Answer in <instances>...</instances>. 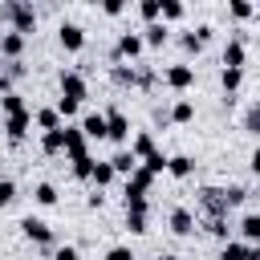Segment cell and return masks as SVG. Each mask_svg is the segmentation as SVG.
I'll return each instance as SVG.
<instances>
[{"label": "cell", "instance_id": "6da1fadb", "mask_svg": "<svg viewBox=\"0 0 260 260\" xmlns=\"http://www.w3.org/2000/svg\"><path fill=\"white\" fill-rule=\"evenodd\" d=\"M0 20H12V32H20V37H28L37 28V12L24 0H4L0 4Z\"/></svg>", "mask_w": 260, "mask_h": 260}, {"label": "cell", "instance_id": "7a4b0ae2", "mask_svg": "<svg viewBox=\"0 0 260 260\" xmlns=\"http://www.w3.org/2000/svg\"><path fill=\"white\" fill-rule=\"evenodd\" d=\"M89 98V85H85V77L77 73V69H65L61 73V102H69V106H81Z\"/></svg>", "mask_w": 260, "mask_h": 260}, {"label": "cell", "instance_id": "3957f363", "mask_svg": "<svg viewBox=\"0 0 260 260\" xmlns=\"http://www.w3.org/2000/svg\"><path fill=\"white\" fill-rule=\"evenodd\" d=\"M102 118H106V138L118 142V150H126V142H130V118L122 110H106Z\"/></svg>", "mask_w": 260, "mask_h": 260}, {"label": "cell", "instance_id": "277c9868", "mask_svg": "<svg viewBox=\"0 0 260 260\" xmlns=\"http://www.w3.org/2000/svg\"><path fill=\"white\" fill-rule=\"evenodd\" d=\"M142 49H146V45H142V37H138V32H122V37H118V45H114V61H118V65H126V61L134 65V61L142 57Z\"/></svg>", "mask_w": 260, "mask_h": 260}, {"label": "cell", "instance_id": "5b68a950", "mask_svg": "<svg viewBox=\"0 0 260 260\" xmlns=\"http://www.w3.org/2000/svg\"><path fill=\"white\" fill-rule=\"evenodd\" d=\"M162 81L175 89V93H187L195 85V65H167L162 69Z\"/></svg>", "mask_w": 260, "mask_h": 260}, {"label": "cell", "instance_id": "8992f818", "mask_svg": "<svg viewBox=\"0 0 260 260\" xmlns=\"http://www.w3.org/2000/svg\"><path fill=\"white\" fill-rule=\"evenodd\" d=\"M0 122H4V134H8V142H24V134H28V126H32V110L8 114V118H0Z\"/></svg>", "mask_w": 260, "mask_h": 260}, {"label": "cell", "instance_id": "52a82bcc", "mask_svg": "<svg viewBox=\"0 0 260 260\" xmlns=\"http://www.w3.org/2000/svg\"><path fill=\"white\" fill-rule=\"evenodd\" d=\"M199 203H203L207 219H219V215H228V199H223V187H203V191H199Z\"/></svg>", "mask_w": 260, "mask_h": 260}, {"label": "cell", "instance_id": "ba28073f", "mask_svg": "<svg viewBox=\"0 0 260 260\" xmlns=\"http://www.w3.org/2000/svg\"><path fill=\"white\" fill-rule=\"evenodd\" d=\"M57 37H61V49H69V53H81V49H85V28L73 24V20H61Z\"/></svg>", "mask_w": 260, "mask_h": 260}, {"label": "cell", "instance_id": "9c48e42d", "mask_svg": "<svg viewBox=\"0 0 260 260\" xmlns=\"http://www.w3.org/2000/svg\"><path fill=\"white\" fill-rule=\"evenodd\" d=\"M65 154H69V162L89 158V142H85V134L77 126H65Z\"/></svg>", "mask_w": 260, "mask_h": 260}, {"label": "cell", "instance_id": "30bf717a", "mask_svg": "<svg viewBox=\"0 0 260 260\" xmlns=\"http://www.w3.org/2000/svg\"><path fill=\"white\" fill-rule=\"evenodd\" d=\"M150 183H154V175H146L142 167L126 179V203H142L146 199V191H150Z\"/></svg>", "mask_w": 260, "mask_h": 260}, {"label": "cell", "instance_id": "8fae6325", "mask_svg": "<svg viewBox=\"0 0 260 260\" xmlns=\"http://www.w3.org/2000/svg\"><path fill=\"white\" fill-rule=\"evenodd\" d=\"M20 232H24V240H32V244H53V228H49L45 219H37V215H24V219H20Z\"/></svg>", "mask_w": 260, "mask_h": 260}, {"label": "cell", "instance_id": "7c38bea8", "mask_svg": "<svg viewBox=\"0 0 260 260\" xmlns=\"http://www.w3.org/2000/svg\"><path fill=\"white\" fill-rule=\"evenodd\" d=\"M244 61H248V45L244 37H232L223 45V69H244Z\"/></svg>", "mask_w": 260, "mask_h": 260}, {"label": "cell", "instance_id": "4fadbf2b", "mask_svg": "<svg viewBox=\"0 0 260 260\" xmlns=\"http://www.w3.org/2000/svg\"><path fill=\"white\" fill-rule=\"evenodd\" d=\"M219 260H260V248L256 244H240V240H228Z\"/></svg>", "mask_w": 260, "mask_h": 260}, {"label": "cell", "instance_id": "5bb4252c", "mask_svg": "<svg viewBox=\"0 0 260 260\" xmlns=\"http://www.w3.org/2000/svg\"><path fill=\"white\" fill-rule=\"evenodd\" d=\"M138 37H142V45H146V49H162V45L171 41V28H167L162 20H154V24H146Z\"/></svg>", "mask_w": 260, "mask_h": 260}, {"label": "cell", "instance_id": "9a60e30c", "mask_svg": "<svg viewBox=\"0 0 260 260\" xmlns=\"http://www.w3.org/2000/svg\"><path fill=\"white\" fill-rule=\"evenodd\" d=\"M146 211H150V203L142 199V203H126V228L134 232V236H142L146 232Z\"/></svg>", "mask_w": 260, "mask_h": 260}, {"label": "cell", "instance_id": "2e32d148", "mask_svg": "<svg viewBox=\"0 0 260 260\" xmlns=\"http://www.w3.org/2000/svg\"><path fill=\"white\" fill-rule=\"evenodd\" d=\"M167 175L171 179H191L195 175V158L191 154H171L167 158Z\"/></svg>", "mask_w": 260, "mask_h": 260}, {"label": "cell", "instance_id": "e0dca14e", "mask_svg": "<svg viewBox=\"0 0 260 260\" xmlns=\"http://www.w3.org/2000/svg\"><path fill=\"white\" fill-rule=\"evenodd\" d=\"M20 53H24V37L20 32H4L0 37V57H8V65H12V61H20Z\"/></svg>", "mask_w": 260, "mask_h": 260}, {"label": "cell", "instance_id": "ac0fdd59", "mask_svg": "<svg viewBox=\"0 0 260 260\" xmlns=\"http://www.w3.org/2000/svg\"><path fill=\"white\" fill-rule=\"evenodd\" d=\"M77 130L85 134V142H89V138H93V142H102V138H106V118H102V114H85Z\"/></svg>", "mask_w": 260, "mask_h": 260}, {"label": "cell", "instance_id": "d6986e66", "mask_svg": "<svg viewBox=\"0 0 260 260\" xmlns=\"http://www.w3.org/2000/svg\"><path fill=\"white\" fill-rule=\"evenodd\" d=\"M154 150H158V146H154V134H150V130H138V134H134V142H130L134 162H142V158H146V154H154Z\"/></svg>", "mask_w": 260, "mask_h": 260}, {"label": "cell", "instance_id": "ffe728a7", "mask_svg": "<svg viewBox=\"0 0 260 260\" xmlns=\"http://www.w3.org/2000/svg\"><path fill=\"white\" fill-rule=\"evenodd\" d=\"M191 118H195V102H191V98H179V102L167 110V122H179V126H187Z\"/></svg>", "mask_w": 260, "mask_h": 260}, {"label": "cell", "instance_id": "44dd1931", "mask_svg": "<svg viewBox=\"0 0 260 260\" xmlns=\"http://www.w3.org/2000/svg\"><path fill=\"white\" fill-rule=\"evenodd\" d=\"M106 162H110V171H114V175H126V179L138 171V162H134V154H130V150H114V158H106Z\"/></svg>", "mask_w": 260, "mask_h": 260}, {"label": "cell", "instance_id": "7402d4cb", "mask_svg": "<svg viewBox=\"0 0 260 260\" xmlns=\"http://www.w3.org/2000/svg\"><path fill=\"white\" fill-rule=\"evenodd\" d=\"M171 232H175V236H191V232H195V215H191L187 207H175V211H171Z\"/></svg>", "mask_w": 260, "mask_h": 260}, {"label": "cell", "instance_id": "603a6c76", "mask_svg": "<svg viewBox=\"0 0 260 260\" xmlns=\"http://www.w3.org/2000/svg\"><path fill=\"white\" fill-rule=\"evenodd\" d=\"M240 244H260V215L256 211H248L240 219Z\"/></svg>", "mask_w": 260, "mask_h": 260}, {"label": "cell", "instance_id": "cb8c5ba5", "mask_svg": "<svg viewBox=\"0 0 260 260\" xmlns=\"http://www.w3.org/2000/svg\"><path fill=\"white\" fill-rule=\"evenodd\" d=\"M32 126H37L41 134H49V130H57V126H61V114H57L53 106H45V110H37V114H32Z\"/></svg>", "mask_w": 260, "mask_h": 260}, {"label": "cell", "instance_id": "d4e9b609", "mask_svg": "<svg viewBox=\"0 0 260 260\" xmlns=\"http://www.w3.org/2000/svg\"><path fill=\"white\" fill-rule=\"evenodd\" d=\"M219 85H223V93H228V102L240 93V85H244V69H223L219 73Z\"/></svg>", "mask_w": 260, "mask_h": 260}, {"label": "cell", "instance_id": "484cf974", "mask_svg": "<svg viewBox=\"0 0 260 260\" xmlns=\"http://www.w3.org/2000/svg\"><path fill=\"white\" fill-rule=\"evenodd\" d=\"M41 150H45V154H61V150H65V126L41 134Z\"/></svg>", "mask_w": 260, "mask_h": 260}, {"label": "cell", "instance_id": "4316f807", "mask_svg": "<svg viewBox=\"0 0 260 260\" xmlns=\"http://www.w3.org/2000/svg\"><path fill=\"white\" fill-rule=\"evenodd\" d=\"M110 81L114 85H138V65H114L110 69Z\"/></svg>", "mask_w": 260, "mask_h": 260}, {"label": "cell", "instance_id": "83f0119b", "mask_svg": "<svg viewBox=\"0 0 260 260\" xmlns=\"http://www.w3.org/2000/svg\"><path fill=\"white\" fill-rule=\"evenodd\" d=\"M183 0H158V20L167 24V20H183Z\"/></svg>", "mask_w": 260, "mask_h": 260}, {"label": "cell", "instance_id": "f1b7e54d", "mask_svg": "<svg viewBox=\"0 0 260 260\" xmlns=\"http://www.w3.org/2000/svg\"><path fill=\"white\" fill-rule=\"evenodd\" d=\"M114 179H118V175L110 171V162H93V171H89V183H93L98 191H102V187H110Z\"/></svg>", "mask_w": 260, "mask_h": 260}, {"label": "cell", "instance_id": "f546056e", "mask_svg": "<svg viewBox=\"0 0 260 260\" xmlns=\"http://www.w3.org/2000/svg\"><path fill=\"white\" fill-rule=\"evenodd\" d=\"M20 110H28V106H24V98H20L16 89L0 98V118H8V114H20Z\"/></svg>", "mask_w": 260, "mask_h": 260}, {"label": "cell", "instance_id": "4dcf8cb0", "mask_svg": "<svg viewBox=\"0 0 260 260\" xmlns=\"http://www.w3.org/2000/svg\"><path fill=\"white\" fill-rule=\"evenodd\" d=\"M138 167H142L146 175H162V171H167V154H162V150H154V154H146Z\"/></svg>", "mask_w": 260, "mask_h": 260}, {"label": "cell", "instance_id": "1f68e13d", "mask_svg": "<svg viewBox=\"0 0 260 260\" xmlns=\"http://www.w3.org/2000/svg\"><path fill=\"white\" fill-rule=\"evenodd\" d=\"M32 199H37L41 207H53V203H57V187H53V183H37V187H32Z\"/></svg>", "mask_w": 260, "mask_h": 260}, {"label": "cell", "instance_id": "d6a6232c", "mask_svg": "<svg viewBox=\"0 0 260 260\" xmlns=\"http://www.w3.org/2000/svg\"><path fill=\"white\" fill-rule=\"evenodd\" d=\"M223 199H228V207H240V203L248 199V187H240V183H232V187H223Z\"/></svg>", "mask_w": 260, "mask_h": 260}, {"label": "cell", "instance_id": "836d02e7", "mask_svg": "<svg viewBox=\"0 0 260 260\" xmlns=\"http://www.w3.org/2000/svg\"><path fill=\"white\" fill-rule=\"evenodd\" d=\"M138 16H142L146 24H154V20H158V0H138Z\"/></svg>", "mask_w": 260, "mask_h": 260}, {"label": "cell", "instance_id": "e575fe53", "mask_svg": "<svg viewBox=\"0 0 260 260\" xmlns=\"http://www.w3.org/2000/svg\"><path fill=\"white\" fill-rule=\"evenodd\" d=\"M207 232H211L215 240H223V244H228V232H232V228H228V215H219V219H207Z\"/></svg>", "mask_w": 260, "mask_h": 260}, {"label": "cell", "instance_id": "d590c367", "mask_svg": "<svg viewBox=\"0 0 260 260\" xmlns=\"http://www.w3.org/2000/svg\"><path fill=\"white\" fill-rule=\"evenodd\" d=\"M228 12H232V16H236V20H248V16H252V12H256V8H252V4H248V0H232V4H228Z\"/></svg>", "mask_w": 260, "mask_h": 260}, {"label": "cell", "instance_id": "8d00e7d4", "mask_svg": "<svg viewBox=\"0 0 260 260\" xmlns=\"http://www.w3.org/2000/svg\"><path fill=\"white\" fill-rule=\"evenodd\" d=\"M244 130H248V134H260V106H252V110L244 114Z\"/></svg>", "mask_w": 260, "mask_h": 260}, {"label": "cell", "instance_id": "74e56055", "mask_svg": "<svg viewBox=\"0 0 260 260\" xmlns=\"http://www.w3.org/2000/svg\"><path fill=\"white\" fill-rule=\"evenodd\" d=\"M12 199H16V183L12 179H0V207H8Z\"/></svg>", "mask_w": 260, "mask_h": 260}, {"label": "cell", "instance_id": "f35d334b", "mask_svg": "<svg viewBox=\"0 0 260 260\" xmlns=\"http://www.w3.org/2000/svg\"><path fill=\"white\" fill-rule=\"evenodd\" d=\"M179 45H183L187 53H199V49H203V41L195 37V28H191V32H183V37H179Z\"/></svg>", "mask_w": 260, "mask_h": 260}, {"label": "cell", "instance_id": "ab89813d", "mask_svg": "<svg viewBox=\"0 0 260 260\" xmlns=\"http://www.w3.org/2000/svg\"><path fill=\"white\" fill-rule=\"evenodd\" d=\"M102 260H138V256H134V252H130L126 244H118V248H110V252H106Z\"/></svg>", "mask_w": 260, "mask_h": 260}, {"label": "cell", "instance_id": "60d3db41", "mask_svg": "<svg viewBox=\"0 0 260 260\" xmlns=\"http://www.w3.org/2000/svg\"><path fill=\"white\" fill-rule=\"evenodd\" d=\"M53 260H81V252H77L73 244H61V248L53 252Z\"/></svg>", "mask_w": 260, "mask_h": 260}, {"label": "cell", "instance_id": "b9f144b4", "mask_svg": "<svg viewBox=\"0 0 260 260\" xmlns=\"http://www.w3.org/2000/svg\"><path fill=\"white\" fill-rule=\"evenodd\" d=\"M102 12H106V16H122V12H126V4H122V0H106V4H102Z\"/></svg>", "mask_w": 260, "mask_h": 260}, {"label": "cell", "instance_id": "7bdbcfd3", "mask_svg": "<svg viewBox=\"0 0 260 260\" xmlns=\"http://www.w3.org/2000/svg\"><path fill=\"white\" fill-rule=\"evenodd\" d=\"M89 171H93V158H81V162H73V175H77V179H89Z\"/></svg>", "mask_w": 260, "mask_h": 260}, {"label": "cell", "instance_id": "ee69618b", "mask_svg": "<svg viewBox=\"0 0 260 260\" xmlns=\"http://www.w3.org/2000/svg\"><path fill=\"white\" fill-rule=\"evenodd\" d=\"M211 32H215V28H211V24H199V28H195V37H199V41H203V45H207V41H211Z\"/></svg>", "mask_w": 260, "mask_h": 260}, {"label": "cell", "instance_id": "f6af8a7d", "mask_svg": "<svg viewBox=\"0 0 260 260\" xmlns=\"http://www.w3.org/2000/svg\"><path fill=\"white\" fill-rule=\"evenodd\" d=\"M12 93V73H0V98Z\"/></svg>", "mask_w": 260, "mask_h": 260}, {"label": "cell", "instance_id": "bcb514c9", "mask_svg": "<svg viewBox=\"0 0 260 260\" xmlns=\"http://www.w3.org/2000/svg\"><path fill=\"white\" fill-rule=\"evenodd\" d=\"M158 260H179V256H158Z\"/></svg>", "mask_w": 260, "mask_h": 260}]
</instances>
